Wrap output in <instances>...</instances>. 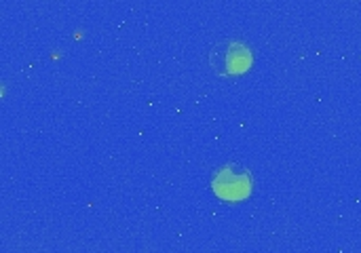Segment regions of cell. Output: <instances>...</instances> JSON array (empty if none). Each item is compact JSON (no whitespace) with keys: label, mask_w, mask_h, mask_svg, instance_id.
I'll return each instance as SVG.
<instances>
[{"label":"cell","mask_w":361,"mask_h":253,"mask_svg":"<svg viewBox=\"0 0 361 253\" xmlns=\"http://www.w3.org/2000/svg\"><path fill=\"white\" fill-rule=\"evenodd\" d=\"M212 186H214V192L226 201H241L252 190V182L247 173L237 171L235 167H224L222 171H218Z\"/></svg>","instance_id":"obj_2"},{"label":"cell","mask_w":361,"mask_h":253,"mask_svg":"<svg viewBox=\"0 0 361 253\" xmlns=\"http://www.w3.org/2000/svg\"><path fill=\"white\" fill-rule=\"evenodd\" d=\"M212 66L218 74H241L252 66V51L247 49V44L231 40V42H222L218 44L212 55Z\"/></svg>","instance_id":"obj_1"}]
</instances>
